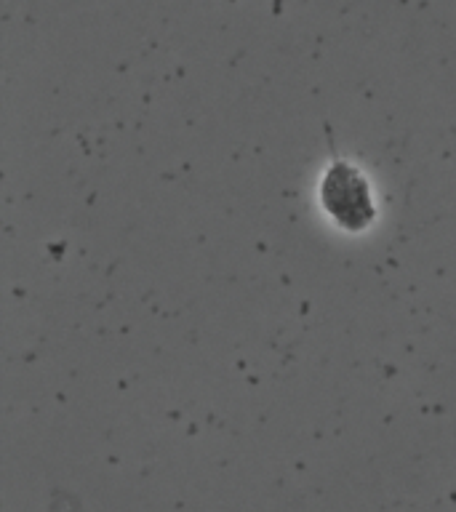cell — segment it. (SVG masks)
Returning a JSON list of instances; mask_svg holds the SVG:
<instances>
[{"label": "cell", "instance_id": "obj_1", "mask_svg": "<svg viewBox=\"0 0 456 512\" xmlns=\"http://www.w3.org/2000/svg\"><path fill=\"white\" fill-rule=\"evenodd\" d=\"M320 206L331 222L344 232H366L376 222V200L371 182L355 163L334 158L318 184Z\"/></svg>", "mask_w": 456, "mask_h": 512}]
</instances>
